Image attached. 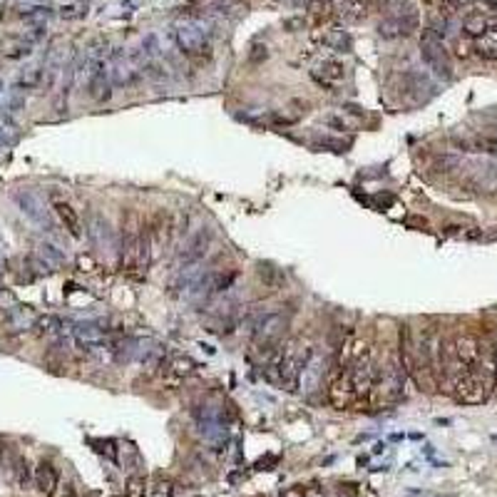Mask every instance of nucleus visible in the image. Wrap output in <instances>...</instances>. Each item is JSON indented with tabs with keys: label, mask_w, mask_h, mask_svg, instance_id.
<instances>
[{
	"label": "nucleus",
	"mask_w": 497,
	"mask_h": 497,
	"mask_svg": "<svg viewBox=\"0 0 497 497\" xmlns=\"http://www.w3.org/2000/svg\"><path fill=\"white\" fill-rule=\"evenodd\" d=\"M246 324L256 348L281 343L288 331V316L281 311H251Z\"/></svg>",
	"instance_id": "1"
},
{
	"label": "nucleus",
	"mask_w": 497,
	"mask_h": 497,
	"mask_svg": "<svg viewBox=\"0 0 497 497\" xmlns=\"http://www.w3.org/2000/svg\"><path fill=\"white\" fill-rule=\"evenodd\" d=\"M174 43L187 58H209L211 40L209 30L199 18H184L174 25Z\"/></svg>",
	"instance_id": "2"
},
{
	"label": "nucleus",
	"mask_w": 497,
	"mask_h": 497,
	"mask_svg": "<svg viewBox=\"0 0 497 497\" xmlns=\"http://www.w3.org/2000/svg\"><path fill=\"white\" fill-rule=\"evenodd\" d=\"M109 77L117 87H134L145 77V55L142 52L115 50L109 55Z\"/></svg>",
	"instance_id": "3"
},
{
	"label": "nucleus",
	"mask_w": 497,
	"mask_h": 497,
	"mask_svg": "<svg viewBox=\"0 0 497 497\" xmlns=\"http://www.w3.org/2000/svg\"><path fill=\"white\" fill-rule=\"evenodd\" d=\"M421 58L423 63L433 70L435 77H443V80H450L453 75V65H450V55H447L443 40L435 35V32L425 30L421 35Z\"/></svg>",
	"instance_id": "4"
},
{
	"label": "nucleus",
	"mask_w": 497,
	"mask_h": 497,
	"mask_svg": "<svg viewBox=\"0 0 497 497\" xmlns=\"http://www.w3.org/2000/svg\"><path fill=\"white\" fill-rule=\"evenodd\" d=\"M147 246H149V262H157L162 254V248L169 244V236H172V219L165 211H157L152 217V222L147 224Z\"/></svg>",
	"instance_id": "5"
},
{
	"label": "nucleus",
	"mask_w": 497,
	"mask_h": 497,
	"mask_svg": "<svg viewBox=\"0 0 497 497\" xmlns=\"http://www.w3.org/2000/svg\"><path fill=\"white\" fill-rule=\"evenodd\" d=\"M418 30V15L405 10V13H393L378 23V35L385 40L408 38L410 32Z\"/></svg>",
	"instance_id": "6"
},
{
	"label": "nucleus",
	"mask_w": 497,
	"mask_h": 497,
	"mask_svg": "<svg viewBox=\"0 0 497 497\" xmlns=\"http://www.w3.org/2000/svg\"><path fill=\"white\" fill-rule=\"evenodd\" d=\"M328 401H331V405L338 410L353 408V405L361 401V395H358V390H356V385H353V378H351L348 370H343V373L331 383V388H328Z\"/></svg>",
	"instance_id": "7"
},
{
	"label": "nucleus",
	"mask_w": 497,
	"mask_h": 497,
	"mask_svg": "<svg viewBox=\"0 0 497 497\" xmlns=\"http://www.w3.org/2000/svg\"><path fill=\"white\" fill-rule=\"evenodd\" d=\"M209 242H211L209 229L197 231V234L187 242V246L182 248V254L177 256V268H174V271H179V268H184V266H191V264L204 262L207 251H209Z\"/></svg>",
	"instance_id": "8"
},
{
	"label": "nucleus",
	"mask_w": 497,
	"mask_h": 497,
	"mask_svg": "<svg viewBox=\"0 0 497 497\" xmlns=\"http://www.w3.org/2000/svg\"><path fill=\"white\" fill-rule=\"evenodd\" d=\"M15 204L20 207V211L25 214L28 219H32L35 224H43L50 229V219H47V211L43 207V199L35 194V191H18L15 194Z\"/></svg>",
	"instance_id": "9"
},
{
	"label": "nucleus",
	"mask_w": 497,
	"mask_h": 497,
	"mask_svg": "<svg viewBox=\"0 0 497 497\" xmlns=\"http://www.w3.org/2000/svg\"><path fill=\"white\" fill-rule=\"evenodd\" d=\"M453 351L455 358L465 368H475L480 363V358H483V348H480V341L475 336H458L453 341Z\"/></svg>",
	"instance_id": "10"
},
{
	"label": "nucleus",
	"mask_w": 497,
	"mask_h": 497,
	"mask_svg": "<svg viewBox=\"0 0 497 497\" xmlns=\"http://www.w3.org/2000/svg\"><path fill=\"white\" fill-rule=\"evenodd\" d=\"M368 353H370L368 341L351 336L348 341L341 343V351H338V366H341V368H351V366H356L358 361H363Z\"/></svg>",
	"instance_id": "11"
},
{
	"label": "nucleus",
	"mask_w": 497,
	"mask_h": 497,
	"mask_svg": "<svg viewBox=\"0 0 497 497\" xmlns=\"http://www.w3.org/2000/svg\"><path fill=\"white\" fill-rule=\"evenodd\" d=\"M311 77L321 87H333V85L341 83L346 77V67L343 63H338V60H324V63H319L311 70Z\"/></svg>",
	"instance_id": "12"
},
{
	"label": "nucleus",
	"mask_w": 497,
	"mask_h": 497,
	"mask_svg": "<svg viewBox=\"0 0 497 497\" xmlns=\"http://www.w3.org/2000/svg\"><path fill=\"white\" fill-rule=\"evenodd\" d=\"M87 236L89 242H92V246H112V242H115V234L109 229L107 219L100 217V214H92V217H89Z\"/></svg>",
	"instance_id": "13"
},
{
	"label": "nucleus",
	"mask_w": 497,
	"mask_h": 497,
	"mask_svg": "<svg viewBox=\"0 0 497 497\" xmlns=\"http://www.w3.org/2000/svg\"><path fill=\"white\" fill-rule=\"evenodd\" d=\"M333 10L348 23H358L368 13V0H333Z\"/></svg>",
	"instance_id": "14"
},
{
	"label": "nucleus",
	"mask_w": 497,
	"mask_h": 497,
	"mask_svg": "<svg viewBox=\"0 0 497 497\" xmlns=\"http://www.w3.org/2000/svg\"><path fill=\"white\" fill-rule=\"evenodd\" d=\"M55 211H58L60 224L67 229V234H70L72 239H80V236H83V222L77 217V211L72 209L67 202H58V204H55Z\"/></svg>",
	"instance_id": "15"
},
{
	"label": "nucleus",
	"mask_w": 497,
	"mask_h": 497,
	"mask_svg": "<svg viewBox=\"0 0 497 497\" xmlns=\"http://www.w3.org/2000/svg\"><path fill=\"white\" fill-rule=\"evenodd\" d=\"M324 376H326V368L321 366V358L313 353L311 358H308L306 368H304V373H301V381H304V388L306 390H316L321 388V383H324Z\"/></svg>",
	"instance_id": "16"
},
{
	"label": "nucleus",
	"mask_w": 497,
	"mask_h": 497,
	"mask_svg": "<svg viewBox=\"0 0 497 497\" xmlns=\"http://www.w3.org/2000/svg\"><path fill=\"white\" fill-rule=\"evenodd\" d=\"M43 65H28L25 70H20L18 80H15L13 89L15 92H28V89H35L43 83Z\"/></svg>",
	"instance_id": "17"
},
{
	"label": "nucleus",
	"mask_w": 497,
	"mask_h": 497,
	"mask_svg": "<svg viewBox=\"0 0 497 497\" xmlns=\"http://www.w3.org/2000/svg\"><path fill=\"white\" fill-rule=\"evenodd\" d=\"M35 483H38V490L43 492V495L50 497L60 483L58 470H55L50 463H43V465H38V470H35Z\"/></svg>",
	"instance_id": "18"
},
{
	"label": "nucleus",
	"mask_w": 497,
	"mask_h": 497,
	"mask_svg": "<svg viewBox=\"0 0 497 497\" xmlns=\"http://www.w3.org/2000/svg\"><path fill=\"white\" fill-rule=\"evenodd\" d=\"M324 45L326 47H331L336 52H351L353 50V38L348 35L346 30H328L324 35Z\"/></svg>",
	"instance_id": "19"
},
{
	"label": "nucleus",
	"mask_w": 497,
	"mask_h": 497,
	"mask_svg": "<svg viewBox=\"0 0 497 497\" xmlns=\"http://www.w3.org/2000/svg\"><path fill=\"white\" fill-rule=\"evenodd\" d=\"M487 28H490V20L485 18L483 13H470V15H465V20H463V30H465L467 38L478 40L480 35L487 32Z\"/></svg>",
	"instance_id": "20"
},
{
	"label": "nucleus",
	"mask_w": 497,
	"mask_h": 497,
	"mask_svg": "<svg viewBox=\"0 0 497 497\" xmlns=\"http://www.w3.org/2000/svg\"><path fill=\"white\" fill-rule=\"evenodd\" d=\"M194 368H197V363H194L189 356H174V358H169V363H167V373L174 376L177 381H182V378H187L189 373H194Z\"/></svg>",
	"instance_id": "21"
},
{
	"label": "nucleus",
	"mask_w": 497,
	"mask_h": 497,
	"mask_svg": "<svg viewBox=\"0 0 497 497\" xmlns=\"http://www.w3.org/2000/svg\"><path fill=\"white\" fill-rule=\"evenodd\" d=\"M478 52L487 60H497V25H490L487 32L478 38Z\"/></svg>",
	"instance_id": "22"
},
{
	"label": "nucleus",
	"mask_w": 497,
	"mask_h": 497,
	"mask_svg": "<svg viewBox=\"0 0 497 497\" xmlns=\"http://www.w3.org/2000/svg\"><path fill=\"white\" fill-rule=\"evenodd\" d=\"M23 105H25V100L20 97V92H15V89H13V92L6 97V103L0 105V117H3L6 122H10L15 115H18L20 109H23Z\"/></svg>",
	"instance_id": "23"
},
{
	"label": "nucleus",
	"mask_w": 497,
	"mask_h": 497,
	"mask_svg": "<svg viewBox=\"0 0 497 497\" xmlns=\"http://www.w3.org/2000/svg\"><path fill=\"white\" fill-rule=\"evenodd\" d=\"M38 254H40V259H43L47 266H58V264H63L65 262V254L60 251L55 244H50V242H43L38 246Z\"/></svg>",
	"instance_id": "24"
},
{
	"label": "nucleus",
	"mask_w": 497,
	"mask_h": 497,
	"mask_svg": "<svg viewBox=\"0 0 497 497\" xmlns=\"http://www.w3.org/2000/svg\"><path fill=\"white\" fill-rule=\"evenodd\" d=\"M259 281H262L264 286L271 288V291H276V288L284 284V276H281L274 266H268V264H259Z\"/></svg>",
	"instance_id": "25"
},
{
	"label": "nucleus",
	"mask_w": 497,
	"mask_h": 497,
	"mask_svg": "<svg viewBox=\"0 0 497 497\" xmlns=\"http://www.w3.org/2000/svg\"><path fill=\"white\" fill-rule=\"evenodd\" d=\"M8 321H10L15 328H30V326L35 324V316H32L28 308L18 306V308H10V311H8Z\"/></svg>",
	"instance_id": "26"
},
{
	"label": "nucleus",
	"mask_w": 497,
	"mask_h": 497,
	"mask_svg": "<svg viewBox=\"0 0 497 497\" xmlns=\"http://www.w3.org/2000/svg\"><path fill=\"white\" fill-rule=\"evenodd\" d=\"M32 47H35V45H30V43H28V40L20 38L18 43H13V45H10V47H8V50H6V58H8V60H23V58H30V55H32Z\"/></svg>",
	"instance_id": "27"
},
{
	"label": "nucleus",
	"mask_w": 497,
	"mask_h": 497,
	"mask_svg": "<svg viewBox=\"0 0 497 497\" xmlns=\"http://www.w3.org/2000/svg\"><path fill=\"white\" fill-rule=\"evenodd\" d=\"M58 15L65 20H75V18H83L85 15V6L80 3V0H70V3H63V6L58 8Z\"/></svg>",
	"instance_id": "28"
},
{
	"label": "nucleus",
	"mask_w": 497,
	"mask_h": 497,
	"mask_svg": "<svg viewBox=\"0 0 497 497\" xmlns=\"http://www.w3.org/2000/svg\"><path fill=\"white\" fill-rule=\"evenodd\" d=\"M127 497H145V478L134 475L127 480Z\"/></svg>",
	"instance_id": "29"
},
{
	"label": "nucleus",
	"mask_w": 497,
	"mask_h": 497,
	"mask_svg": "<svg viewBox=\"0 0 497 497\" xmlns=\"http://www.w3.org/2000/svg\"><path fill=\"white\" fill-rule=\"evenodd\" d=\"M149 497H174V485L169 480H160V483L154 485Z\"/></svg>",
	"instance_id": "30"
},
{
	"label": "nucleus",
	"mask_w": 497,
	"mask_h": 497,
	"mask_svg": "<svg viewBox=\"0 0 497 497\" xmlns=\"http://www.w3.org/2000/svg\"><path fill=\"white\" fill-rule=\"evenodd\" d=\"M331 8H333V0H313V3H308V10H311L313 15H319V18H326Z\"/></svg>",
	"instance_id": "31"
},
{
	"label": "nucleus",
	"mask_w": 497,
	"mask_h": 497,
	"mask_svg": "<svg viewBox=\"0 0 497 497\" xmlns=\"http://www.w3.org/2000/svg\"><path fill=\"white\" fill-rule=\"evenodd\" d=\"M381 3L388 8V10H393V13H405L410 6V0H381Z\"/></svg>",
	"instance_id": "32"
},
{
	"label": "nucleus",
	"mask_w": 497,
	"mask_h": 497,
	"mask_svg": "<svg viewBox=\"0 0 497 497\" xmlns=\"http://www.w3.org/2000/svg\"><path fill=\"white\" fill-rule=\"evenodd\" d=\"M251 55H248V60H251V63H262V60H266L268 58V50H266V45H254V47H251Z\"/></svg>",
	"instance_id": "33"
},
{
	"label": "nucleus",
	"mask_w": 497,
	"mask_h": 497,
	"mask_svg": "<svg viewBox=\"0 0 497 497\" xmlns=\"http://www.w3.org/2000/svg\"><path fill=\"white\" fill-rule=\"evenodd\" d=\"M304 497H326V492L321 490L319 485H311L308 490H304Z\"/></svg>",
	"instance_id": "34"
},
{
	"label": "nucleus",
	"mask_w": 497,
	"mask_h": 497,
	"mask_svg": "<svg viewBox=\"0 0 497 497\" xmlns=\"http://www.w3.org/2000/svg\"><path fill=\"white\" fill-rule=\"evenodd\" d=\"M13 145V134H8L6 127H0V147H8Z\"/></svg>",
	"instance_id": "35"
},
{
	"label": "nucleus",
	"mask_w": 497,
	"mask_h": 497,
	"mask_svg": "<svg viewBox=\"0 0 497 497\" xmlns=\"http://www.w3.org/2000/svg\"><path fill=\"white\" fill-rule=\"evenodd\" d=\"M281 497H304V487H288L281 492Z\"/></svg>",
	"instance_id": "36"
},
{
	"label": "nucleus",
	"mask_w": 497,
	"mask_h": 497,
	"mask_svg": "<svg viewBox=\"0 0 497 497\" xmlns=\"http://www.w3.org/2000/svg\"><path fill=\"white\" fill-rule=\"evenodd\" d=\"M328 125H331V127H338V129H346V122L336 120V117H331V120H328Z\"/></svg>",
	"instance_id": "37"
},
{
	"label": "nucleus",
	"mask_w": 497,
	"mask_h": 497,
	"mask_svg": "<svg viewBox=\"0 0 497 497\" xmlns=\"http://www.w3.org/2000/svg\"><path fill=\"white\" fill-rule=\"evenodd\" d=\"M492 383H495V388H497V370H495V378H492Z\"/></svg>",
	"instance_id": "38"
},
{
	"label": "nucleus",
	"mask_w": 497,
	"mask_h": 497,
	"mask_svg": "<svg viewBox=\"0 0 497 497\" xmlns=\"http://www.w3.org/2000/svg\"><path fill=\"white\" fill-rule=\"evenodd\" d=\"M0 95H3V80H0Z\"/></svg>",
	"instance_id": "39"
},
{
	"label": "nucleus",
	"mask_w": 497,
	"mask_h": 497,
	"mask_svg": "<svg viewBox=\"0 0 497 497\" xmlns=\"http://www.w3.org/2000/svg\"><path fill=\"white\" fill-rule=\"evenodd\" d=\"M495 366H497V348H495Z\"/></svg>",
	"instance_id": "40"
}]
</instances>
